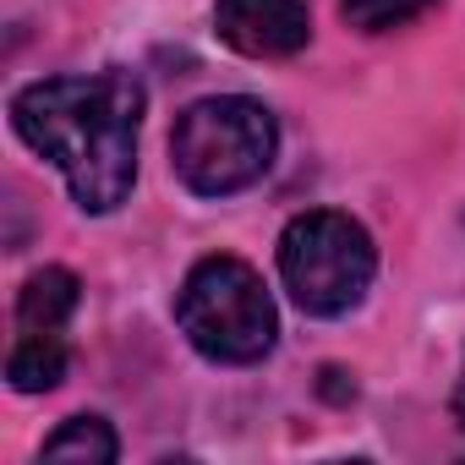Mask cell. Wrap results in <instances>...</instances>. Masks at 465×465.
<instances>
[{
    "mask_svg": "<svg viewBox=\"0 0 465 465\" xmlns=\"http://www.w3.org/2000/svg\"><path fill=\"white\" fill-rule=\"evenodd\" d=\"M427 6H432V0H340L345 23H351V28H361V34H389V28H405V23H416Z\"/></svg>",
    "mask_w": 465,
    "mask_h": 465,
    "instance_id": "cell-9",
    "label": "cell"
},
{
    "mask_svg": "<svg viewBox=\"0 0 465 465\" xmlns=\"http://www.w3.org/2000/svg\"><path fill=\"white\" fill-rule=\"evenodd\" d=\"M6 378L17 394H45L66 378V345L55 334H23L6 356Z\"/></svg>",
    "mask_w": 465,
    "mask_h": 465,
    "instance_id": "cell-7",
    "label": "cell"
},
{
    "mask_svg": "<svg viewBox=\"0 0 465 465\" xmlns=\"http://www.w3.org/2000/svg\"><path fill=\"white\" fill-rule=\"evenodd\" d=\"M115 432L104 416H72L45 438V460H83V465H110L115 460Z\"/></svg>",
    "mask_w": 465,
    "mask_h": 465,
    "instance_id": "cell-8",
    "label": "cell"
},
{
    "mask_svg": "<svg viewBox=\"0 0 465 465\" xmlns=\"http://www.w3.org/2000/svg\"><path fill=\"white\" fill-rule=\"evenodd\" d=\"M77 274L72 269H39L17 291V329L23 334H61L77 312Z\"/></svg>",
    "mask_w": 465,
    "mask_h": 465,
    "instance_id": "cell-6",
    "label": "cell"
},
{
    "mask_svg": "<svg viewBox=\"0 0 465 465\" xmlns=\"http://www.w3.org/2000/svg\"><path fill=\"white\" fill-rule=\"evenodd\" d=\"M12 126L66 175L83 213H115L132 197L143 132V83L132 72L28 83L12 99Z\"/></svg>",
    "mask_w": 465,
    "mask_h": 465,
    "instance_id": "cell-1",
    "label": "cell"
},
{
    "mask_svg": "<svg viewBox=\"0 0 465 465\" xmlns=\"http://www.w3.org/2000/svg\"><path fill=\"white\" fill-rule=\"evenodd\" d=\"M454 416H460V427H465V372H460V389H454Z\"/></svg>",
    "mask_w": 465,
    "mask_h": 465,
    "instance_id": "cell-10",
    "label": "cell"
},
{
    "mask_svg": "<svg viewBox=\"0 0 465 465\" xmlns=\"http://www.w3.org/2000/svg\"><path fill=\"white\" fill-rule=\"evenodd\" d=\"M274 148H280L274 115L242 94L197 99L192 110H181V121L170 132V164L186 181V192H197V197L247 192L252 181L269 175Z\"/></svg>",
    "mask_w": 465,
    "mask_h": 465,
    "instance_id": "cell-2",
    "label": "cell"
},
{
    "mask_svg": "<svg viewBox=\"0 0 465 465\" xmlns=\"http://www.w3.org/2000/svg\"><path fill=\"white\" fill-rule=\"evenodd\" d=\"M213 34L252 61H280L307 50L312 39V17L307 0H219L213 6Z\"/></svg>",
    "mask_w": 465,
    "mask_h": 465,
    "instance_id": "cell-5",
    "label": "cell"
},
{
    "mask_svg": "<svg viewBox=\"0 0 465 465\" xmlns=\"http://www.w3.org/2000/svg\"><path fill=\"white\" fill-rule=\"evenodd\" d=\"M175 318L181 334L192 340V351H203L208 361L224 367H252L274 351L280 318H274V296L263 291L258 269L242 258H203L181 296H175Z\"/></svg>",
    "mask_w": 465,
    "mask_h": 465,
    "instance_id": "cell-3",
    "label": "cell"
},
{
    "mask_svg": "<svg viewBox=\"0 0 465 465\" xmlns=\"http://www.w3.org/2000/svg\"><path fill=\"white\" fill-rule=\"evenodd\" d=\"M378 274V247L367 224H356L340 208H312L285 224L280 236V280L291 302L312 318H345L361 307L367 285Z\"/></svg>",
    "mask_w": 465,
    "mask_h": 465,
    "instance_id": "cell-4",
    "label": "cell"
}]
</instances>
